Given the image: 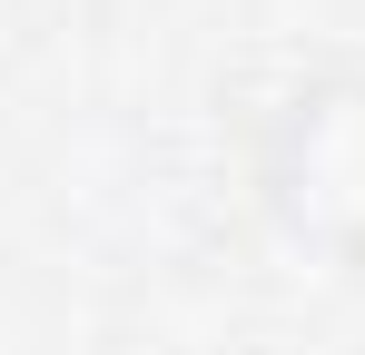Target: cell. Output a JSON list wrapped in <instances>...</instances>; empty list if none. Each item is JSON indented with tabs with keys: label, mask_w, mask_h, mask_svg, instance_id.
Returning a JSON list of instances; mask_svg holds the SVG:
<instances>
[{
	"label": "cell",
	"mask_w": 365,
	"mask_h": 355,
	"mask_svg": "<svg viewBox=\"0 0 365 355\" xmlns=\"http://www.w3.org/2000/svg\"><path fill=\"white\" fill-rule=\"evenodd\" d=\"M247 187L287 247L336 277H365V59L306 69L267 99L247 138Z\"/></svg>",
	"instance_id": "6da1fadb"
}]
</instances>
